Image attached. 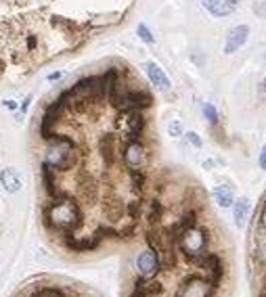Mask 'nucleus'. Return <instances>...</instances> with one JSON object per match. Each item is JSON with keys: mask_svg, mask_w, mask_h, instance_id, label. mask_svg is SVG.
Instances as JSON below:
<instances>
[{"mask_svg": "<svg viewBox=\"0 0 266 297\" xmlns=\"http://www.w3.org/2000/svg\"><path fill=\"white\" fill-rule=\"evenodd\" d=\"M42 220L48 230H57L61 234H74L82 224V209L78 203L63 193L61 197L50 199L42 209Z\"/></svg>", "mask_w": 266, "mask_h": 297, "instance_id": "f257e3e1", "label": "nucleus"}, {"mask_svg": "<svg viewBox=\"0 0 266 297\" xmlns=\"http://www.w3.org/2000/svg\"><path fill=\"white\" fill-rule=\"evenodd\" d=\"M48 149H46V155H44V163L50 166L57 172H65V170H71L76 166V140L71 136H65V134H57L53 132L48 138Z\"/></svg>", "mask_w": 266, "mask_h": 297, "instance_id": "f03ea898", "label": "nucleus"}, {"mask_svg": "<svg viewBox=\"0 0 266 297\" xmlns=\"http://www.w3.org/2000/svg\"><path fill=\"white\" fill-rule=\"evenodd\" d=\"M176 247L182 251V255L187 258L189 264L199 268L201 262L206 260V255L210 253L208 251V247H210V230L199 226V224H195V226L187 228L180 234V239L176 241Z\"/></svg>", "mask_w": 266, "mask_h": 297, "instance_id": "7ed1b4c3", "label": "nucleus"}, {"mask_svg": "<svg viewBox=\"0 0 266 297\" xmlns=\"http://www.w3.org/2000/svg\"><path fill=\"white\" fill-rule=\"evenodd\" d=\"M216 293L218 289L208 281V276L193 272L182 279L176 291V297H216Z\"/></svg>", "mask_w": 266, "mask_h": 297, "instance_id": "20e7f679", "label": "nucleus"}, {"mask_svg": "<svg viewBox=\"0 0 266 297\" xmlns=\"http://www.w3.org/2000/svg\"><path fill=\"white\" fill-rule=\"evenodd\" d=\"M122 157H124V163L128 170H142L147 163V149L142 147L140 140H128L124 151H122Z\"/></svg>", "mask_w": 266, "mask_h": 297, "instance_id": "39448f33", "label": "nucleus"}, {"mask_svg": "<svg viewBox=\"0 0 266 297\" xmlns=\"http://www.w3.org/2000/svg\"><path fill=\"white\" fill-rule=\"evenodd\" d=\"M136 270L142 279H155L161 272V264H159V255L153 249H145L138 253L136 258Z\"/></svg>", "mask_w": 266, "mask_h": 297, "instance_id": "423d86ee", "label": "nucleus"}, {"mask_svg": "<svg viewBox=\"0 0 266 297\" xmlns=\"http://www.w3.org/2000/svg\"><path fill=\"white\" fill-rule=\"evenodd\" d=\"M201 270H206V276H208V281L216 287V289H220V283L224 279V262L218 253H208L206 255V260L201 262L199 266Z\"/></svg>", "mask_w": 266, "mask_h": 297, "instance_id": "0eeeda50", "label": "nucleus"}, {"mask_svg": "<svg viewBox=\"0 0 266 297\" xmlns=\"http://www.w3.org/2000/svg\"><path fill=\"white\" fill-rule=\"evenodd\" d=\"M248 38H250V25H235L229 29V34H227V40H224V53L227 55H233V53H237V50L248 42Z\"/></svg>", "mask_w": 266, "mask_h": 297, "instance_id": "6e6552de", "label": "nucleus"}, {"mask_svg": "<svg viewBox=\"0 0 266 297\" xmlns=\"http://www.w3.org/2000/svg\"><path fill=\"white\" fill-rule=\"evenodd\" d=\"M65 247L76 251V253H86V251H95L99 249V245L103 239H99L97 234H90V237H74V234H63Z\"/></svg>", "mask_w": 266, "mask_h": 297, "instance_id": "1a4fd4ad", "label": "nucleus"}, {"mask_svg": "<svg viewBox=\"0 0 266 297\" xmlns=\"http://www.w3.org/2000/svg\"><path fill=\"white\" fill-rule=\"evenodd\" d=\"M203 6L214 17H227L239 6V0H203Z\"/></svg>", "mask_w": 266, "mask_h": 297, "instance_id": "9d476101", "label": "nucleus"}, {"mask_svg": "<svg viewBox=\"0 0 266 297\" xmlns=\"http://www.w3.org/2000/svg\"><path fill=\"white\" fill-rule=\"evenodd\" d=\"M126 130H128V140H140V134L145 130V117L140 111H130L126 119Z\"/></svg>", "mask_w": 266, "mask_h": 297, "instance_id": "9b49d317", "label": "nucleus"}, {"mask_svg": "<svg viewBox=\"0 0 266 297\" xmlns=\"http://www.w3.org/2000/svg\"><path fill=\"white\" fill-rule=\"evenodd\" d=\"M55 172H57V170H53V168L46 166V163L42 161V184H44V191H46V195H48L50 199L61 197V195H63V191L57 187V176H55Z\"/></svg>", "mask_w": 266, "mask_h": 297, "instance_id": "f8f14e48", "label": "nucleus"}, {"mask_svg": "<svg viewBox=\"0 0 266 297\" xmlns=\"http://www.w3.org/2000/svg\"><path fill=\"white\" fill-rule=\"evenodd\" d=\"M99 151H101V157L105 159L107 166H114L116 159H118V155H116V136L105 134L99 140Z\"/></svg>", "mask_w": 266, "mask_h": 297, "instance_id": "ddd939ff", "label": "nucleus"}, {"mask_svg": "<svg viewBox=\"0 0 266 297\" xmlns=\"http://www.w3.org/2000/svg\"><path fill=\"white\" fill-rule=\"evenodd\" d=\"M147 76H149V80H151V84L155 86V88H159V90H170V80H168V76L163 74V69L159 67V65H155V63H147Z\"/></svg>", "mask_w": 266, "mask_h": 297, "instance_id": "4468645a", "label": "nucleus"}, {"mask_svg": "<svg viewBox=\"0 0 266 297\" xmlns=\"http://www.w3.org/2000/svg\"><path fill=\"white\" fill-rule=\"evenodd\" d=\"M250 207H252V203L248 197H239L233 203V218H235V224H237V226H243V224L248 222Z\"/></svg>", "mask_w": 266, "mask_h": 297, "instance_id": "2eb2a0df", "label": "nucleus"}, {"mask_svg": "<svg viewBox=\"0 0 266 297\" xmlns=\"http://www.w3.org/2000/svg\"><path fill=\"white\" fill-rule=\"evenodd\" d=\"M0 180H2V187L8 193H17L19 189H21V178H19V174L13 168L2 170V174H0Z\"/></svg>", "mask_w": 266, "mask_h": 297, "instance_id": "dca6fc26", "label": "nucleus"}, {"mask_svg": "<svg viewBox=\"0 0 266 297\" xmlns=\"http://www.w3.org/2000/svg\"><path fill=\"white\" fill-rule=\"evenodd\" d=\"M214 199L220 207H231L235 203V195H233V189L227 187V184H220V187L214 189Z\"/></svg>", "mask_w": 266, "mask_h": 297, "instance_id": "f3484780", "label": "nucleus"}, {"mask_svg": "<svg viewBox=\"0 0 266 297\" xmlns=\"http://www.w3.org/2000/svg\"><path fill=\"white\" fill-rule=\"evenodd\" d=\"M161 216H163V205L159 201H151L149 213H147V220H149L151 226H157V224L161 222Z\"/></svg>", "mask_w": 266, "mask_h": 297, "instance_id": "a211bd4d", "label": "nucleus"}, {"mask_svg": "<svg viewBox=\"0 0 266 297\" xmlns=\"http://www.w3.org/2000/svg\"><path fill=\"white\" fill-rule=\"evenodd\" d=\"M262 234L264 237H258V247H256V258H258L260 266L266 272V230L262 228Z\"/></svg>", "mask_w": 266, "mask_h": 297, "instance_id": "6ab92c4d", "label": "nucleus"}, {"mask_svg": "<svg viewBox=\"0 0 266 297\" xmlns=\"http://www.w3.org/2000/svg\"><path fill=\"white\" fill-rule=\"evenodd\" d=\"M140 211H142V201H140V199L130 201L128 205H126V213L130 216V220H132V222H138V218H140Z\"/></svg>", "mask_w": 266, "mask_h": 297, "instance_id": "aec40b11", "label": "nucleus"}, {"mask_svg": "<svg viewBox=\"0 0 266 297\" xmlns=\"http://www.w3.org/2000/svg\"><path fill=\"white\" fill-rule=\"evenodd\" d=\"M203 115H206V119L210 121V124L212 126H216L218 124V111H216V107H214V105H210V103H206V105H203Z\"/></svg>", "mask_w": 266, "mask_h": 297, "instance_id": "412c9836", "label": "nucleus"}, {"mask_svg": "<svg viewBox=\"0 0 266 297\" xmlns=\"http://www.w3.org/2000/svg\"><path fill=\"white\" fill-rule=\"evenodd\" d=\"M136 32H138V38L142 40V42H147V44H153V42H155V38H153V34H151V29L145 25V23H140L138 25V29H136Z\"/></svg>", "mask_w": 266, "mask_h": 297, "instance_id": "4be33fe9", "label": "nucleus"}, {"mask_svg": "<svg viewBox=\"0 0 266 297\" xmlns=\"http://www.w3.org/2000/svg\"><path fill=\"white\" fill-rule=\"evenodd\" d=\"M168 134H170V136H174V138L182 136V124H180L178 119H172L170 124H168Z\"/></svg>", "mask_w": 266, "mask_h": 297, "instance_id": "5701e85b", "label": "nucleus"}, {"mask_svg": "<svg viewBox=\"0 0 266 297\" xmlns=\"http://www.w3.org/2000/svg\"><path fill=\"white\" fill-rule=\"evenodd\" d=\"M130 297H149L145 293V289H142V285H140V276L134 281V287H132V291H130Z\"/></svg>", "mask_w": 266, "mask_h": 297, "instance_id": "b1692460", "label": "nucleus"}, {"mask_svg": "<svg viewBox=\"0 0 266 297\" xmlns=\"http://www.w3.org/2000/svg\"><path fill=\"white\" fill-rule=\"evenodd\" d=\"M252 11L256 13V17H260V19H266V2H264V0H260V2H254Z\"/></svg>", "mask_w": 266, "mask_h": 297, "instance_id": "393cba45", "label": "nucleus"}, {"mask_svg": "<svg viewBox=\"0 0 266 297\" xmlns=\"http://www.w3.org/2000/svg\"><path fill=\"white\" fill-rule=\"evenodd\" d=\"M187 140L191 142L193 147H197V149H199V147L203 145V142H201V138H199V134H197V132H189V134H187Z\"/></svg>", "mask_w": 266, "mask_h": 297, "instance_id": "a878e982", "label": "nucleus"}, {"mask_svg": "<svg viewBox=\"0 0 266 297\" xmlns=\"http://www.w3.org/2000/svg\"><path fill=\"white\" fill-rule=\"evenodd\" d=\"M258 163H260V168L266 172V145H264L262 151H260V159H258Z\"/></svg>", "mask_w": 266, "mask_h": 297, "instance_id": "bb28decb", "label": "nucleus"}, {"mask_svg": "<svg viewBox=\"0 0 266 297\" xmlns=\"http://www.w3.org/2000/svg\"><path fill=\"white\" fill-rule=\"evenodd\" d=\"M260 99L262 100L266 99V80H262V84H260Z\"/></svg>", "mask_w": 266, "mask_h": 297, "instance_id": "cd10ccee", "label": "nucleus"}, {"mask_svg": "<svg viewBox=\"0 0 266 297\" xmlns=\"http://www.w3.org/2000/svg\"><path fill=\"white\" fill-rule=\"evenodd\" d=\"M2 103H4L6 109H17V103H15V100H2Z\"/></svg>", "mask_w": 266, "mask_h": 297, "instance_id": "c85d7f7f", "label": "nucleus"}, {"mask_svg": "<svg viewBox=\"0 0 266 297\" xmlns=\"http://www.w3.org/2000/svg\"><path fill=\"white\" fill-rule=\"evenodd\" d=\"M262 228L266 230V203H264V209H262Z\"/></svg>", "mask_w": 266, "mask_h": 297, "instance_id": "c756f323", "label": "nucleus"}, {"mask_svg": "<svg viewBox=\"0 0 266 297\" xmlns=\"http://www.w3.org/2000/svg\"><path fill=\"white\" fill-rule=\"evenodd\" d=\"M59 78H61V71H55V74H50V76H48L50 82H55V80H59Z\"/></svg>", "mask_w": 266, "mask_h": 297, "instance_id": "7c9ffc66", "label": "nucleus"}, {"mask_svg": "<svg viewBox=\"0 0 266 297\" xmlns=\"http://www.w3.org/2000/svg\"><path fill=\"white\" fill-rule=\"evenodd\" d=\"M29 103H32V97H27V99H25V100H23V105H21V109H23V111H25V109H27V105H29Z\"/></svg>", "mask_w": 266, "mask_h": 297, "instance_id": "2f4dec72", "label": "nucleus"}, {"mask_svg": "<svg viewBox=\"0 0 266 297\" xmlns=\"http://www.w3.org/2000/svg\"><path fill=\"white\" fill-rule=\"evenodd\" d=\"M258 297H266V291H260V295Z\"/></svg>", "mask_w": 266, "mask_h": 297, "instance_id": "473e14b6", "label": "nucleus"}, {"mask_svg": "<svg viewBox=\"0 0 266 297\" xmlns=\"http://www.w3.org/2000/svg\"><path fill=\"white\" fill-rule=\"evenodd\" d=\"M264 61H266V55H264Z\"/></svg>", "mask_w": 266, "mask_h": 297, "instance_id": "72a5a7b5", "label": "nucleus"}]
</instances>
